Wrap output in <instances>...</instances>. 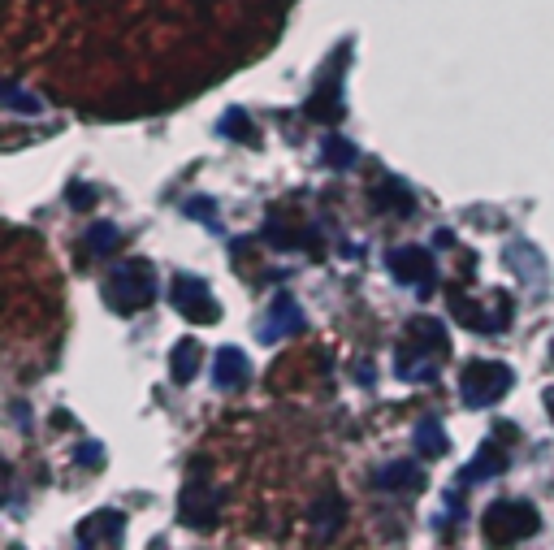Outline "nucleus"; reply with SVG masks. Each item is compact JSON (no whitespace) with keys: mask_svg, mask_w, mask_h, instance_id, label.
Here are the masks:
<instances>
[{"mask_svg":"<svg viewBox=\"0 0 554 550\" xmlns=\"http://www.w3.org/2000/svg\"><path fill=\"white\" fill-rule=\"evenodd\" d=\"M446 356V325L433 317H416L407 325V338L394 356V369H399L403 382H429L438 377V364Z\"/></svg>","mask_w":554,"mask_h":550,"instance_id":"nucleus-1","label":"nucleus"},{"mask_svg":"<svg viewBox=\"0 0 554 550\" xmlns=\"http://www.w3.org/2000/svg\"><path fill=\"white\" fill-rule=\"evenodd\" d=\"M156 299V273L148 260H122L109 278H104V304H109L117 317H130V312L148 308Z\"/></svg>","mask_w":554,"mask_h":550,"instance_id":"nucleus-2","label":"nucleus"},{"mask_svg":"<svg viewBox=\"0 0 554 550\" xmlns=\"http://www.w3.org/2000/svg\"><path fill=\"white\" fill-rule=\"evenodd\" d=\"M537 507L533 503H520V499H503L485 512V525H481V538L490 546H511V542H524L537 533Z\"/></svg>","mask_w":554,"mask_h":550,"instance_id":"nucleus-3","label":"nucleus"},{"mask_svg":"<svg viewBox=\"0 0 554 550\" xmlns=\"http://www.w3.org/2000/svg\"><path fill=\"white\" fill-rule=\"evenodd\" d=\"M511 382H516V377H511L507 364L477 360L464 369V377H459V395H464L468 408H494V403L511 390Z\"/></svg>","mask_w":554,"mask_h":550,"instance_id":"nucleus-4","label":"nucleus"},{"mask_svg":"<svg viewBox=\"0 0 554 550\" xmlns=\"http://www.w3.org/2000/svg\"><path fill=\"white\" fill-rule=\"evenodd\" d=\"M386 265L394 273V282H403L407 291H416V295H429L433 282H438V260H433V252L420 247V243L394 247V252L386 256Z\"/></svg>","mask_w":554,"mask_h":550,"instance_id":"nucleus-5","label":"nucleus"},{"mask_svg":"<svg viewBox=\"0 0 554 550\" xmlns=\"http://www.w3.org/2000/svg\"><path fill=\"white\" fill-rule=\"evenodd\" d=\"M169 304L178 308V317H187L195 325H213L221 321V304L208 291V282L191 278V273H174V286H169Z\"/></svg>","mask_w":554,"mask_h":550,"instance_id":"nucleus-6","label":"nucleus"},{"mask_svg":"<svg viewBox=\"0 0 554 550\" xmlns=\"http://www.w3.org/2000/svg\"><path fill=\"white\" fill-rule=\"evenodd\" d=\"M299 330H303V312L295 304V295H277L269 308V321L260 325V338H265V343H286V338H295Z\"/></svg>","mask_w":554,"mask_h":550,"instance_id":"nucleus-7","label":"nucleus"},{"mask_svg":"<svg viewBox=\"0 0 554 550\" xmlns=\"http://www.w3.org/2000/svg\"><path fill=\"white\" fill-rule=\"evenodd\" d=\"M126 538V516L122 512H91L78 525V546H117Z\"/></svg>","mask_w":554,"mask_h":550,"instance_id":"nucleus-8","label":"nucleus"},{"mask_svg":"<svg viewBox=\"0 0 554 550\" xmlns=\"http://www.w3.org/2000/svg\"><path fill=\"white\" fill-rule=\"evenodd\" d=\"M217 494L213 490H204V486H187L182 490V503H178V516H182V525H191V529H213L217 525Z\"/></svg>","mask_w":554,"mask_h":550,"instance_id":"nucleus-9","label":"nucleus"},{"mask_svg":"<svg viewBox=\"0 0 554 550\" xmlns=\"http://www.w3.org/2000/svg\"><path fill=\"white\" fill-rule=\"evenodd\" d=\"M373 481H377V490H386V494H420V490H425V473H420L412 460L386 464Z\"/></svg>","mask_w":554,"mask_h":550,"instance_id":"nucleus-10","label":"nucleus"},{"mask_svg":"<svg viewBox=\"0 0 554 550\" xmlns=\"http://www.w3.org/2000/svg\"><path fill=\"white\" fill-rule=\"evenodd\" d=\"M247 373H252V364H247V356H243L239 347H221L217 356H213V382H217L221 390L243 386Z\"/></svg>","mask_w":554,"mask_h":550,"instance_id":"nucleus-11","label":"nucleus"},{"mask_svg":"<svg viewBox=\"0 0 554 550\" xmlns=\"http://www.w3.org/2000/svg\"><path fill=\"white\" fill-rule=\"evenodd\" d=\"M312 525H316V533H321V538H334L338 525H347V507H342V499H338L334 490L321 494V503L312 507Z\"/></svg>","mask_w":554,"mask_h":550,"instance_id":"nucleus-12","label":"nucleus"},{"mask_svg":"<svg viewBox=\"0 0 554 550\" xmlns=\"http://www.w3.org/2000/svg\"><path fill=\"white\" fill-rule=\"evenodd\" d=\"M200 360H204V351L195 338H182V343L174 347V356H169V373H174V382L178 386H187L195 373H200Z\"/></svg>","mask_w":554,"mask_h":550,"instance_id":"nucleus-13","label":"nucleus"},{"mask_svg":"<svg viewBox=\"0 0 554 550\" xmlns=\"http://www.w3.org/2000/svg\"><path fill=\"white\" fill-rule=\"evenodd\" d=\"M446 434H442V425L438 421H420L416 425V455H429V460H438V455H446Z\"/></svg>","mask_w":554,"mask_h":550,"instance_id":"nucleus-14","label":"nucleus"},{"mask_svg":"<svg viewBox=\"0 0 554 550\" xmlns=\"http://www.w3.org/2000/svg\"><path fill=\"white\" fill-rule=\"evenodd\" d=\"M117 243H122V234H117V226H109V221H96V226H91V230L83 234L87 256H109Z\"/></svg>","mask_w":554,"mask_h":550,"instance_id":"nucleus-15","label":"nucleus"},{"mask_svg":"<svg viewBox=\"0 0 554 550\" xmlns=\"http://www.w3.org/2000/svg\"><path fill=\"white\" fill-rule=\"evenodd\" d=\"M503 468H507V455L490 442V447H481V460L472 464V468H464V481H477V477H498Z\"/></svg>","mask_w":554,"mask_h":550,"instance_id":"nucleus-16","label":"nucleus"},{"mask_svg":"<svg viewBox=\"0 0 554 550\" xmlns=\"http://www.w3.org/2000/svg\"><path fill=\"white\" fill-rule=\"evenodd\" d=\"M321 156H325V161L334 165V169H347V165H355V148H351L347 139H338V135H329V139L321 143Z\"/></svg>","mask_w":554,"mask_h":550,"instance_id":"nucleus-17","label":"nucleus"},{"mask_svg":"<svg viewBox=\"0 0 554 550\" xmlns=\"http://www.w3.org/2000/svg\"><path fill=\"white\" fill-rule=\"evenodd\" d=\"M5 104L13 113H39L44 104H39V96H26V91L18 83H5Z\"/></svg>","mask_w":554,"mask_h":550,"instance_id":"nucleus-18","label":"nucleus"},{"mask_svg":"<svg viewBox=\"0 0 554 550\" xmlns=\"http://www.w3.org/2000/svg\"><path fill=\"white\" fill-rule=\"evenodd\" d=\"M78 464H83V468H100L104 464V447H100V442H83V447H78Z\"/></svg>","mask_w":554,"mask_h":550,"instance_id":"nucleus-19","label":"nucleus"},{"mask_svg":"<svg viewBox=\"0 0 554 550\" xmlns=\"http://www.w3.org/2000/svg\"><path fill=\"white\" fill-rule=\"evenodd\" d=\"M187 208H191V217H200V221H213V217H208V213H213V200H191ZM213 226H217V221H213Z\"/></svg>","mask_w":554,"mask_h":550,"instance_id":"nucleus-20","label":"nucleus"},{"mask_svg":"<svg viewBox=\"0 0 554 550\" xmlns=\"http://www.w3.org/2000/svg\"><path fill=\"white\" fill-rule=\"evenodd\" d=\"M221 130H243V135H247V117L243 113H230L226 122H221Z\"/></svg>","mask_w":554,"mask_h":550,"instance_id":"nucleus-21","label":"nucleus"},{"mask_svg":"<svg viewBox=\"0 0 554 550\" xmlns=\"http://www.w3.org/2000/svg\"><path fill=\"white\" fill-rule=\"evenodd\" d=\"M550 356H554V343H550Z\"/></svg>","mask_w":554,"mask_h":550,"instance_id":"nucleus-22","label":"nucleus"}]
</instances>
